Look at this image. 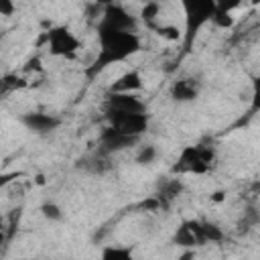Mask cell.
I'll return each instance as SVG.
<instances>
[{"label":"cell","mask_w":260,"mask_h":260,"mask_svg":"<svg viewBox=\"0 0 260 260\" xmlns=\"http://www.w3.org/2000/svg\"><path fill=\"white\" fill-rule=\"evenodd\" d=\"M181 193H183V183H181L179 179H169V181H165V183L160 185L156 197H158V201L162 203V209H167V207L171 205V201H175Z\"/></svg>","instance_id":"4fadbf2b"},{"label":"cell","mask_w":260,"mask_h":260,"mask_svg":"<svg viewBox=\"0 0 260 260\" xmlns=\"http://www.w3.org/2000/svg\"><path fill=\"white\" fill-rule=\"evenodd\" d=\"M100 260H138V258L126 246H106L102 250Z\"/></svg>","instance_id":"9a60e30c"},{"label":"cell","mask_w":260,"mask_h":260,"mask_svg":"<svg viewBox=\"0 0 260 260\" xmlns=\"http://www.w3.org/2000/svg\"><path fill=\"white\" fill-rule=\"evenodd\" d=\"M234 6H238V4L236 2L234 4H217V10L211 18V24L217 26V28H232L234 26V16L230 14V10Z\"/></svg>","instance_id":"5bb4252c"},{"label":"cell","mask_w":260,"mask_h":260,"mask_svg":"<svg viewBox=\"0 0 260 260\" xmlns=\"http://www.w3.org/2000/svg\"><path fill=\"white\" fill-rule=\"evenodd\" d=\"M47 183V179H45V175L43 173H39V175H35V185H39V187H43Z\"/></svg>","instance_id":"83f0119b"},{"label":"cell","mask_w":260,"mask_h":260,"mask_svg":"<svg viewBox=\"0 0 260 260\" xmlns=\"http://www.w3.org/2000/svg\"><path fill=\"white\" fill-rule=\"evenodd\" d=\"M156 35L160 39H165V41H179L181 39V30L175 24H158L156 26Z\"/></svg>","instance_id":"d6986e66"},{"label":"cell","mask_w":260,"mask_h":260,"mask_svg":"<svg viewBox=\"0 0 260 260\" xmlns=\"http://www.w3.org/2000/svg\"><path fill=\"white\" fill-rule=\"evenodd\" d=\"M138 142V138L134 136H128V134H122L118 132L116 128L108 126L104 128V132L100 134V152L104 154H110V152H118V150H124V148H130Z\"/></svg>","instance_id":"30bf717a"},{"label":"cell","mask_w":260,"mask_h":260,"mask_svg":"<svg viewBox=\"0 0 260 260\" xmlns=\"http://www.w3.org/2000/svg\"><path fill=\"white\" fill-rule=\"evenodd\" d=\"M185 8V32H187V43L193 41L195 32L207 22L213 18L215 10H217V4L211 2V0H195V2H185L183 4Z\"/></svg>","instance_id":"3957f363"},{"label":"cell","mask_w":260,"mask_h":260,"mask_svg":"<svg viewBox=\"0 0 260 260\" xmlns=\"http://www.w3.org/2000/svg\"><path fill=\"white\" fill-rule=\"evenodd\" d=\"M203 230H205V240H207V244H209V242H211V244H217V242L223 240V232L219 230V225L209 223V221H203Z\"/></svg>","instance_id":"44dd1931"},{"label":"cell","mask_w":260,"mask_h":260,"mask_svg":"<svg viewBox=\"0 0 260 260\" xmlns=\"http://www.w3.org/2000/svg\"><path fill=\"white\" fill-rule=\"evenodd\" d=\"M177 260H195V250H193V248H187V250H183V254H181Z\"/></svg>","instance_id":"4316f807"},{"label":"cell","mask_w":260,"mask_h":260,"mask_svg":"<svg viewBox=\"0 0 260 260\" xmlns=\"http://www.w3.org/2000/svg\"><path fill=\"white\" fill-rule=\"evenodd\" d=\"M12 12H14V4L8 2V0H2V2H0V14H2V16H10Z\"/></svg>","instance_id":"484cf974"},{"label":"cell","mask_w":260,"mask_h":260,"mask_svg":"<svg viewBox=\"0 0 260 260\" xmlns=\"http://www.w3.org/2000/svg\"><path fill=\"white\" fill-rule=\"evenodd\" d=\"M252 112L260 110V75H256L252 79Z\"/></svg>","instance_id":"603a6c76"},{"label":"cell","mask_w":260,"mask_h":260,"mask_svg":"<svg viewBox=\"0 0 260 260\" xmlns=\"http://www.w3.org/2000/svg\"><path fill=\"white\" fill-rule=\"evenodd\" d=\"M225 197H228V193H225L223 189H215V191H211L209 201H211V203H221V201H225Z\"/></svg>","instance_id":"cb8c5ba5"},{"label":"cell","mask_w":260,"mask_h":260,"mask_svg":"<svg viewBox=\"0 0 260 260\" xmlns=\"http://www.w3.org/2000/svg\"><path fill=\"white\" fill-rule=\"evenodd\" d=\"M39 209H41L43 217L49 219V221H61L63 219V211H61V207L55 201H45Z\"/></svg>","instance_id":"ac0fdd59"},{"label":"cell","mask_w":260,"mask_h":260,"mask_svg":"<svg viewBox=\"0 0 260 260\" xmlns=\"http://www.w3.org/2000/svg\"><path fill=\"white\" fill-rule=\"evenodd\" d=\"M199 81L193 79V77H183V79H177L171 87V98L175 102H193L197 95H199Z\"/></svg>","instance_id":"8fae6325"},{"label":"cell","mask_w":260,"mask_h":260,"mask_svg":"<svg viewBox=\"0 0 260 260\" xmlns=\"http://www.w3.org/2000/svg\"><path fill=\"white\" fill-rule=\"evenodd\" d=\"M160 14V4L158 2H146L140 10V18L148 24V26H154V20L158 18Z\"/></svg>","instance_id":"e0dca14e"},{"label":"cell","mask_w":260,"mask_h":260,"mask_svg":"<svg viewBox=\"0 0 260 260\" xmlns=\"http://www.w3.org/2000/svg\"><path fill=\"white\" fill-rule=\"evenodd\" d=\"M18 122H20L26 130H30V132H35V134H49V132L57 130L59 124H61V120H59L57 116L45 114V112H26V114H22V116L18 118Z\"/></svg>","instance_id":"9c48e42d"},{"label":"cell","mask_w":260,"mask_h":260,"mask_svg":"<svg viewBox=\"0 0 260 260\" xmlns=\"http://www.w3.org/2000/svg\"><path fill=\"white\" fill-rule=\"evenodd\" d=\"M112 128H116L122 134L140 138L148 130V114H106Z\"/></svg>","instance_id":"5b68a950"},{"label":"cell","mask_w":260,"mask_h":260,"mask_svg":"<svg viewBox=\"0 0 260 260\" xmlns=\"http://www.w3.org/2000/svg\"><path fill=\"white\" fill-rule=\"evenodd\" d=\"M173 242L179 248H183V250H187V248H193L195 250L197 246H205L207 240H205L203 221L201 219H185L177 228V232L173 236Z\"/></svg>","instance_id":"8992f818"},{"label":"cell","mask_w":260,"mask_h":260,"mask_svg":"<svg viewBox=\"0 0 260 260\" xmlns=\"http://www.w3.org/2000/svg\"><path fill=\"white\" fill-rule=\"evenodd\" d=\"M156 158H158V150H156L154 144H144V146H140L138 152H136V156H134L136 165H140V167L152 165Z\"/></svg>","instance_id":"2e32d148"},{"label":"cell","mask_w":260,"mask_h":260,"mask_svg":"<svg viewBox=\"0 0 260 260\" xmlns=\"http://www.w3.org/2000/svg\"><path fill=\"white\" fill-rule=\"evenodd\" d=\"M258 221H260V211H258L256 207H248V209L244 211L242 221H240V230H250V228H254Z\"/></svg>","instance_id":"ffe728a7"},{"label":"cell","mask_w":260,"mask_h":260,"mask_svg":"<svg viewBox=\"0 0 260 260\" xmlns=\"http://www.w3.org/2000/svg\"><path fill=\"white\" fill-rule=\"evenodd\" d=\"M100 28H108V30H120V32H134L136 28V18L132 14L126 12V8L118 6V4H108L104 8L102 20L98 24Z\"/></svg>","instance_id":"52a82bcc"},{"label":"cell","mask_w":260,"mask_h":260,"mask_svg":"<svg viewBox=\"0 0 260 260\" xmlns=\"http://www.w3.org/2000/svg\"><path fill=\"white\" fill-rule=\"evenodd\" d=\"M104 114H146V104L134 93L108 91L104 102Z\"/></svg>","instance_id":"277c9868"},{"label":"cell","mask_w":260,"mask_h":260,"mask_svg":"<svg viewBox=\"0 0 260 260\" xmlns=\"http://www.w3.org/2000/svg\"><path fill=\"white\" fill-rule=\"evenodd\" d=\"M211 167L205 165V160L201 158V150L199 146H185L177 158V165L173 167L175 173H195V175H205Z\"/></svg>","instance_id":"ba28073f"},{"label":"cell","mask_w":260,"mask_h":260,"mask_svg":"<svg viewBox=\"0 0 260 260\" xmlns=\"http://www.w3.org/2000/svg\"><path fill=\"white\" fill-rule=\"evenodd\" d=\"M98 41H100V53L93 59V63L85 69L87 77H93L100 71H104L108 65L120 63L140 51V37L136 32H120L98 26Z\"/></svg>","instance_id":"6da1fadb"},{"label":"cell","mask_w":260,"mask_h":260,"mask_svg":"<svg viewBox=\"0 0 260 260\" xmlns=\"http://www.w3.org/2000/svg\"><path fill=\"white\" fill-rule=\"evenodd\" d=\"M26 83H24V79L22 77H16V75H6L4 79H2V91L6 93V91H10V89H20V87H24Z\"/></svg>","instance_id":"7402d4cb"},{"label":"cell","mask_w":260,"mask_h":260,"mask_svg":"<svg viewBox=\"0 0 260 260\" xmlns=\"http://www.w3.org/2000/svg\"><path fill=\"white\" fill-rule=\"evenodd\" d=\"M24 71H43V65H41V59H28L26 65H24Z\"/></svg>","instance_id":"d4e9b609"},{"label":"cell","mask_w":260,"mask_h":260,"mask_svg":"<svg viewBox=\"0 0 260 260\" xmlns=\"http://www.w3.org/2000/svg\"><path fill=\"white\" fill-rule=\"evenodd\" d=\"M142 75L136 71V69H130L126 71L124 75H120L112 85H110V91L112 93H134L138 89H142Z\"/></svg>","instance_id":"7c38bea8"},{"label":"cell","mask_w":260,"mask_h":260,"mask_svg":"<svg viewBox=\"0 0 260 260\" xmlns=\"http://www.w3.org/2000/svg\"><path fill=\"white\" fill-rule=\"evenodd\" d=\"M43 39L49 45V53L55 57H67L73 59L77 55V51L81 49V41L75 37V32H71L67 26H55L51 30H47L43 35Z\"/></svg>","instance_id":"7a4b0ae2"}]
</instances>
